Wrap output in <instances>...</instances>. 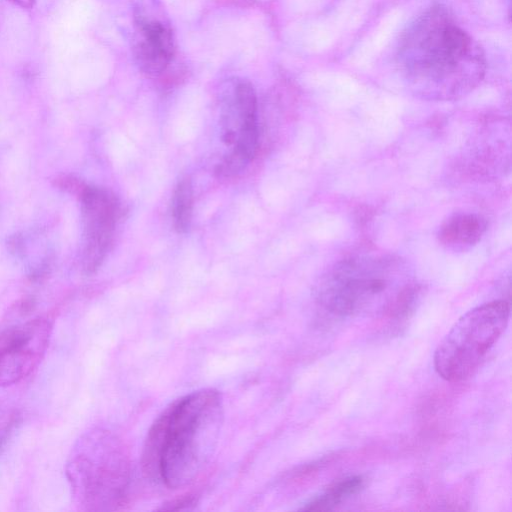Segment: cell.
Returning <instances> with one entry per match:
<instances>
[{"instance_id":"6da1fadb","label":"cell","mask_w":512,"mask_h":512,"mask_svg":"<svg viewBox=\"0 0 512 512\" xmlns=\"http://www.w3.org/2000/svg\"><path fill=\"white\" fill-rule=\"evenodd\" d=\"M397 61L408 87L429 100H451L469 93L486 68L481 47L441 5L430 7L407 27Z\"/></svg>"},{"instance_id":"7a4b0ae2","label":"cell","mask_w":512,"mask_h":512,"mask_svg":"<svg viewBox=\"0 0 512 512\" xmlns=\"http://www.w3.org/2000/svg\"><path fill=\"white\" fill-rule=\"evenodd\" d=\"M223 419V399L215 389L194 391L173 402L148 433L146 473L170 489L192 483L215 453Z\"/></svg>"},{"instance_id":"3957f363","label":"cell","mask_w":512,"mask_h":512,"mask_svg":"<svg viewBox=\"0 0 512 512\" xmlns=\"http://www.w3.org/2000/svg\"><path fill=\"white\" fill-rule=\"evenodd\" d=\"M418 294V285L408 267L389 255L342 259L327 270L316 289L320 306L340 317H405Z\"/></svg>"},{"instance_id":"277c9868","label":"cell","mask_w":512,"mask_h":512,"mask_svg":"<svg viewBox=\"0 0 512 512\" xmlns=\"http://www.w3.org/2000/svg\"><path fill=\"white\" fill-rule=\"evenodd\" d=\"M66 477L74 501L84 510H106L118 504L127 470L115 439L105 431L84 434L71 449Z\"/></svg>"},{"instance_id":"5b68a950","label":"cell","mask_w":512,"mask_h":512,"mask_svg":"<svg viewBox=\"0 0 512 512\" xmlns=\"http://www.w3.org/2000/svg\"><path fill=\"white\" fill-rule=\"evenodd\" d=\"M509 316L505 300L482 304L462 315L435 351L437 373L450 382L468 378L506 329Z\"/></svg>"},{"instance_id":"8992f818","label":"cell","mask_w":512,"mask_h":512,"mask_svg":"<svg viewBox=\"0 0 512 512\" xmlns=\"http://www.w3.org/2000/svg\"><path fill=\"white\" fill-rule=\"evenodd\" d=\"M53 321L46 315L18 320L0 328V387L29 376L48 349Z\"/></svg>"},{"instance_id":"52a82bcc","label":"cell","mask_w":512,"mask_h":512,"mask_svg":"<svg viewBox=\"0 0 512 512\" xmlns=\"http://www.w3.org/2000/svg\"><path fill=\"white\" fill-rule=\"evenodd\" d=\"M77 194L81 217L79 262L84 273L93 274L112 244L119 203L112 192L98 186L84 184Z\"/></svg>"},{"instance_id":"ba28073f","label":"cell","mask_w":512,"mask_h":512,"mask_svg":"<svg viewBox=\"0 0 512 512\" xmlns=\"http://www.w3.org/2000/svg\"><path fill=\"white\" fill-rule=\"evenodd\" d=\"M132 52L141 71L149 75L162 73L175 54L171 28L142 11L135 13Z\"/></svg>"},{"instance_id":"9c48e42d","label":"cell","mask_w":512,"mask_h":512,"mask_svg":"<svg viewBox=\"0 0 512 512\" xmlns=\"http://www.w3.org/2000/svg\"><path fill=\"white\" fill-rule=\"evenodd\" d=\"M487 230V221L475 213H457L439 228V243L447 250L462 252L476 245Z\"/></svg>"},{"instance_id":"30bf717a","label":"cell","mask_w":512,"mask_h":512,"mask_svg":"<svg viewBox=\"0 0 512 512\" xmlns=\"http://www.w3.org/2000/svg\"><path fill=\"white\" fill-rule=\"evenodd\" d=\"M364 486L362 476H351L330 486L319 496L308 502L302 510L327 511L332 510L343 500L358 493Z\"/></svg>"},{"instance_id":"8fae6325","label":"cell","mask_w":512,"mask_h":512,"mask_svg":"<svg viewBox=\"0 0 512 512\" xmlns=\"http://www.w3.org/2000/svg\"><path fill=\"white\" fill-rule=\"evenodd\" d=\"M172 219L175 230L186 233L193 214V188L191 180L184 177L177 183L172 197Z\"/></svg>"},{"instance_id":"7c38bea8","label":"cell","mask_w":512,"mask_h":512,"mask_svg":"<svg viewBox=\"0 0 512 512\" xmlns=\"http://www.w3.org/2000/svg\"><path fill=\"white\" fill-rule=\"evenodd\" d=\"M9 1L13 2L14 4H16L22 8H26V9L32 8L35 4V0H9Z\"/></svg>"}]
</instances>
